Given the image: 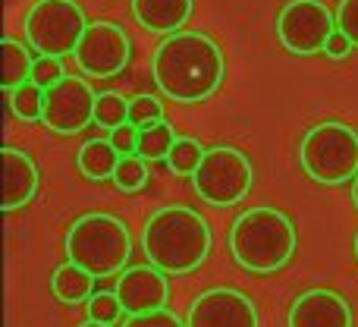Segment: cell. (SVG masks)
<instances>
[{"instance_id":"cell-1","label":"cell","mask_w":358,"mask_h":327,"mask_svg":"<svg viewBox=\"0 0 358 327\" xmlns=\"http://www.w3.org/2000/svg\"><path fill=\"white\" fill-rule=\"evenodd\" d=\"M227 60L220 44L204 32H173L155 48L151 76L161 95L176 104H201L220 88Z\"/></svg>"},{"instance_id":"cell-2","label":"cell","mask_w":358,"mask_h":327,"mask_svg":"<svg viewBox=\"0 0 358 327\" xmlns=\"http://www.w3.org/2000/svg\"><path fill=\"white\" fill-rule=\"evenodd\" d=\"M210 246H214L210 223L195 208H185V204H170V208L155 211L142 230V249L148 261L173 277L201 267L210 255Z\"/></svg>"},{"instance_id":"cell-3","label":"cell","mask_w":358,"mask_h":327,"mask_svg":"<svg viewBox=\"0 0 358 327\" xmlns=\"http://www.w3.org/2000/svg\"><path fill=\"white\" fill-rule=\"evenodd\" d=\"M296 223L280 208H248L233 221L229 252L248 274H273L289 265L296 252Z\"/></svg>"},{"instance_id":"cell-4","label":"cell","mask_w":358,"mask_h":327,"mask_svg":"<svg viewBox=\"0 0 358 327\" xmlns=\"http://www.w3.org/2000/svg\"><path fill=\"white\" fill-rule=\"evenodd\" d=\"M66 258L73 265L85 267L92 277H113L126 267L132 255V236L126 221H120L117 214L107 211H92L73 221V227L66 230Z\"/></svg>"},{"instance_id":"cell-5","label":"cell","mask_w":358,"mask_h":327,"mask_svg":"<svg viewBox=\"0 0 358 327\" xmlns=\"http://www.w3.org/2000/svg\"><path fill=\"white\" fill-rule=\"evenodd\" d=\"M299 161H302V170L321 186L355 183L358 132L343 120H324L302 136Z\"/></svg>"},{"instance_id":"cell-6","label":"cell","mask_w":358,"mask_h":327,"mask_svg":"<svg viewBox=\"0 0 358 327\" xmlns=\"http://www.w3.org/2000/svg\"><path fill=\"white\" fill-rule=\"evenodd\" d=\"M85 29V10L76 0H38L25 13V44L38 57L76 54Z\"/></svg>"},{"instance_id":"cell-7","label":"cell","mask_w":358,"mask_h":327,"mask_svg":"<svg viewBox=\"0 0 358 327\" xmlns=\"http://www.w3.org/2000/svg\"><path fill=\"white\" fill-rule=\"evenodd\" d=\"M201 202L214 208H233L252 192L255 167L236 145H214L204 151V161L192 176Z\"/></svg>"},{"instance_id":"cell-8","label":"cell","mask_w":358,"mask_h":327,"mask_svg":"<svg viewBox=\"0 0 358 327\" xmlns=\"http://www.w3.org/2000/svg\"><path fill=\"white\" fill-rule=\"evenodd\" d=\"M336 32V13L324 0H289L277 16V38L289 54H324L330 35Z\"/></svg>"},{"instance_id":"cell-9","label":"cell","mask_w":358,"mask_h":327,"mask_svg":"<svg viewBox=\"0 0 358 327\" xmlns=\"http://www.w3.org/2000/svg\"><path fill=\"white\" fill-rule=\"evenodd\" d=\"M73 57L85 76L113 79V76H120L126 69V63H129L132 41L123 25L110 22V19H98V22H88L85 35H82Z\"/></svg>"},{"instance_id":"cell-10","label":"cell","mask_w":358,"mask_h":327,"mask_svg":"<svg viewBox=\"0 0 358 327\" xmlns=\"http://www.w3.org/2000/svg\"><path fill=\"white\" fill-rule=\"evenodd\" d=\"M94 113H98V95L92 92V85L79 76H66L60 85L44 95L41 123L57 136H76L94 123Z\"/></svg>"},{"instance_id":"cell-11","label":"cell","mask_w":358,"mask_h":327,"mask_svg":"<svg viewBox=\"0 0 358 327\" xmlns=\"http://www.w3.org/2000/svg\"><path fill=\"white\" fill-rule=\"evenodd\" d=\"M185 327H258V309L242 290L214 286L195 296L185 315Z\"/></svg>"},{"instance_id":"cell-12","label":"cell","mask_w":358,"mask_h":327,"mask_svg":"<svg viewBox=\"0 0 358 327\" xmlns=\"http://www.w3.org/2000/svg\"><path fill=\"white\" fill-rule=\"evenodd\" d=\"M117 296H120V302H123L126 315L161 312V309H167V299H170L167 274L155 265L126 267L117 280Z\"/></svg>"},{"instance_id":"cell-13","label":"cell","mask_w":358,"mask_h":327,"mask_svg":"<svg viewBox=\"0 0 358 327\" xmlns=\"http://www.w3.org/2000/svg\"><path fill=\"white\" fill-rule=\"evenodd\" d=\"M289 327H352V305L334 290H308L292 302Z\"/></svg>"},{"instance_id":"cell-14","label":"cell","mask_w":358,"mask_h":327,"mask_svg":"<svg viewBox=\"0 0 358 327\" xmlns=\"http://www.w3.org/2000/svg\"><path fill=\"white\" fill-rule=\"evenodd\" d=\"M0 164H3V202H0L3 211H16L35 202L41 173H38V164L31 161V155L10 145V148L0 151Z\"/></svg>"},{"instance_id":"cell-15","label":"cell","mask_w":358,"mask_h":327,"mask_svg":"<svg viewBox=\"0 0 358 327\" xmlns=\"http://www.w3.org/2000/svg\"><path fill=\"white\" fill-rule=\"evenodd\" d=\"M195 0H132V16L145 32L173 35L189 22Z\"/></svg>"},{"instance_id":"cell-16","label":"cell","mask_w":358,"mask_h":327,"mask_svg":"<svg viewBox=\"0 0 358 327\" xmlns=\"http://www.w3.org/2000/svg\"><path fill=\"white\" fill-rule=\"evenodd\" d=\"M31 67H35V54H31L29 44L16 41V38L0 41V85L6 95L31 79Z\"/></svg>"},{"instance_id":"cell-17","label":"cell","mask_w":358,"mask_h":327,"mask_svg":"<svg viewBox=\"0 0 358 327\" xmlns=\"http://www.w3.org/2000/svg\"><path fill=\"white\" fill-rule=\"evenodd\" d=\"M94 280L98 277H92L85 267L66 261V265H60L54 274H50V293L66 305H79V302H88V299L94 296Z\"/></svg>"},{"instance_id":"cell-18","label":"cell","mask_w":358,"mask_h":327,"mask_svg":"<svg viewBox=\"0 0 358 327\" xmlns=\"http://www.w3.org/2000/svg\"><path fill=\"white\" fill-rule=\"evenodd\" d=\"M120 158H123V155L113 148L110 139H92V142H85L79 148V158H76V164H79L82 176L101 183V179H113V170H117Z\"/></svg>"},{"instance_id":"cell-19","label":"cell","mask_w":358,"mask_h":327,"mask_svg":"<svg viewBox=\"0 0 358 327\" xmlns=\"http://www.w3.org/2000/svg\"><path fill=\"white\" fill-rule=\"evenodd\" d=\"M176 132L167 120H157V123L142 126V136H138V158L145 161H167L170 151L176 145Z\"/></svg>"},{"instance_id":"cell-20","label":"cell","mask_w":358,"mask_h":327,"mask_svg":"<svg viewBox=\"0 0 358 327\" xmlns=\"http://www.w3.org/2000/svg\"><path fill=\"white\" fill-rule=\"evenodd\" d=\"M44 88H38L35 82H25L16 92H10V111L16 113L22 123H41L44 117Z\"/></svg>"},{"instance_id":"cell-21","label":"cell","mask_w":358,"mask_h":327,"mask_svg":"<svg viewBox=\"0 0 358 327\" xmlns=\"http://www.w3.org/2000/svg\"><path fill=\"white\" fill-rule=\"evenodd\" d=\"M204 151H208V148H201V142H198V139L179 136L176 145H173V151H170V158H167V167L176 173V176H195V170L204 161Z\"/></svg>"},{"instance_id":"cell-22","label":"cell","mask_w":358,"mask_h":327,"mask_svg":"<svg viewBox=\"0 0 358 327\" xmlns=\"http://www.w3.org/2000/svg\"><path fill=\"white\" fill-rule=\"evenodd\" d=\"M113 186H117L120 192H138L145 189V183H148V161L138 155H123L117 164V170H113Z\"/></svg>"},{"instance_id":"cell-23","label":"cell","mask_w":358,"mask_h":327,"mask_svg":"<svg viewBox=\"0 0 358 327\" xmlns=\"http://www.w3.org/2000/svg\"><path fill=\"white\" fill-rule=\"evenodd\" d=\"M129 120V101L120 92H101L98 95V113H94V123L107 126V130H117Z\"/></svg>"},{"instance_id":"cell-24","label":"cell","mask_w":358,"mask_h":327,"mask_svg":"<svg viewBox=\"0 0 358 327\" xmlns=\"http://www.w3.org/2000/svg\"><path fill=\"white\" fill-rule=\"evenodd\" d=\"M126 315L123 302H120L117 293H94L88 299V321H98V324H120V318Z\"/></svg>"},{"instance_id":"cell-25","label":"cell","mask_w":358,"mask_h":327,"mask_svg":"<svg viewBox=\"0 0 358 327\" xmlns=\"http://www.w3.org/2000/svg\"><path fill=\"white\" fill-rule=\"evenodd\" d=\"M157 120H164V104L155 95H136V98H129V120L126 123L142 130V126L157 123Z\"/></svg>"},{"instance_id":"cell-26","label":"cell","mask_w":358,"mask_h":327,"mask_svg":"<svg viewBox=\"0 0 358 327\" xmlns=\"http://www.w3.org/2000/svg\"><path fill=\"white\" fill-rule=\"evenodd\" d=\"M66 79V69H63L60 57H35V67H31V79L38 88H44V92H50L54 85H60V82Z\"/></svg>"},{"instance_id":"cell-27","label":"cell","mask_w":358,"mask_h":327,"mask_svg":"<svg viewBox=\"0 0 358 327\" xmlns=\"http://www.w3.org/2000/svg\"><path fill=\"white\" fill-rule=\"evenodd\" d=\"M336 29L358 48V0H340V6H336Z\"/></svg>"},{"instance_id":"cell-28","label":"cell","mask_w":358,"mask_h":327,"mask_svg":"<svg viewBox=\"0 0 358 327\" xmlns=\"http://www.w3.org/2000/svg\"><path fill=\"white\" fill-rule=\"evenodd\" d=\"M123 327H185V321L173 312L161 309V312H148V315H129Z\"/></svg>"},{"instance_id":"cell-29","label":"cell","mask_w":358,"mask_h":327,"mask_svg":"<svg viewBox=\"0 0 358 327\" xmlns=\"http://www.w3.org/2000/svg\"><path fill=\"white\" fill-rule=\"evenodd\" d=\"M138 136H142V130L132 123H123V126H117V130H110V142L120 155H138Z\"/></svg>"},{"instance_id":"cell-30","label":"cell","mask_w":358,"mask_h":327,"mask_svg":"<svg viewBox=\"0 0 358 327\" xmlns=\"http://www.w3.org/2000/svg\"><path fill=\"white\" fill-rule=\"evenodd\" d=\"M352 48H355V44H352V41H349V38H346V35H343V32H340V29H336V32H334V35H330L327 48H324V54H327V57H330V60H346V57H349V54H352Z\"/></svg>"},{"instance_id":"cell-31","label":"cell","mask_w":358,"mask_h":327,"mask_svg":"<svg viewBox=\"0 0 358 327\" xmlns=\"http://www.w3.org/2000/svg\"><path fill=\"white\" fill-rule=\"evenodd\" d=\"M352 202H355V208H358V176H355V183H352Z\"/></svg>"},{"instance_id":"cell-32","label":"cell","mask_w":358,"mask_h":327,"mask_svg":"<svg viewBox=\"0 0 358 327\" xmlns=\"http://www.w3.org/2000/svg\"><path fill=\"white\" fill-rule=\"evenodd\" d=\"M79 327H113V324H98V321H85V324H79Z\"/></svg>"},{"instance_id":"cell-33","label":"cell","mask_w":358,"mask_h":327,"mask_svg":"<svg viewBox=\"0 0 358 327\" xmlns=\"http://www.w3.org/2000/svg\"><path fill=\"white\" fill-rule=\"evenodd\" d=\"M355 258H358V233H355Z\"/></svg>"}]
</instances>
